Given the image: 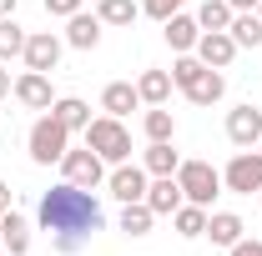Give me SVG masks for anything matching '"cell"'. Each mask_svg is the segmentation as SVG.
Instances as JSON below:
<instances>
[{"label":"cell","mask_w":262,"mask_h":256,"mask_svg":"<svg viewBox=\"0 0 262 256\" xmlns=\"http://www.w3.org/2000/svg\"><path fill=\"white\" fill-rule=\"evenodd\" d=\"M35 216H40V226L51 231V246H56L61 256H76L81 246H91L96 231H106L101 201L86 191V186H71V181H61V186H51V191L40 196Z\"/></svg>","instance_id":"6da1fadb"},{"label":"cell","mask_w":262,"mask_h":256,"mask_svg":"<svg viewBox=\"0 0 262 256\" xmlns=\"http://www.w3.org/2000/svg\"><path fill=\"white\" fill-rule=\"evenodd\" d=\"M171 86L192 100V106H217V100L227 96V75L212 70V65H202L196 56H182V61L171 65Z\"/></svg>","instance_id":"7a4b0ae2"},{"label":"cell","mask_w":262,"mask_h":256,"mask_svg":"<svg viewBox=\"0 0 262 256\" xmlns=\"http://www.w3.org/2000/svg\"><path fill=\"white\" fill-rule=\"evenodd\" d=\"M86 146H91L106 166H121V161H131V131L121 126L116 116H96V121L86 126Z\"/></svg>","instance_id":"3957f363"},{"label":"cell","mask_w":262,"mask_h":256,"mask_svg":"<svg viewBox=\"0 0 262 256\" xmlns=\"http://www.w3.org/2000/svg\"><path fill=\"white\" fill-rule=\"evenodd\" d=\"M26 146H31V161H35V166H56V161L71 151V131H66L61 121H56V116L46 111V116H40V121L31 126Z\"/></svg>","instance_id":"277c9868"},{"label":"cell","mask_w":262,"mask_h":256,"mask_svg":"<svg viewBox=\"0 0 262 256\" xmlns=\"http://www.w3.org/2000/svg\"><path fill=\"white\" fill-rule=\"evenodd\" d=\"M177 186H182V196H187L192 206H212V201L222 196V171L207 166V161H182V166H177Z\"/></svg>","instance_id":"5b68a950"},{"label":"cell","mask_w":262,"mask_h":256,"mask_svg":"<svg viewBox=\"0 0 262 256\" xmlns=\"http://www.w3.org/2000/svg\"><path fill=\"white\" fill-rule=\"evenodd\" d=\"M61 176L71 186H86V191H96L101 181H106V161L91 151V146H81V151H66L61 156Z\"/></svg>","instance_id":"8992f818"},{"label":"cell","mask_w":262,"mask_h":256,"mask_svg":"<svg viewBox=\"0 0 262 256\" xmlns=\"http://www.w3.org/2000/svg\"><path fill=\"white\" fill-rule=\"evenodd\" d=\"M222 186L237 196H252L262 191V151H237L227 161V171H222Z\"/></svg>","instance_id":"52a82bcc"},{"label":"cell","mask_w":262,"mask_h":256,"mask_svg":"<svg viewBox=\"0 0 262 256\" xmlns=\"http://www.w3.org/2000/svg\"><path fill=\"white\" fill-rule=\"evenodd\" d=\"M146 166H131V161H121V166H111V176H106V191L116 196L121 206H131V201H146Z\"/></svg>","instance_id":"ba28073f"},{"label":"cell","mask_w":262,"mask_h":256,"mask_svg":"<svg viewBox=\"0 0 262 256\" xmlns=\"http://www.w3.org/2000/svg\"><path fill=\"white\" fill-rule=\"evenodd\" d=\"M20 61H26V70H40V75H51V70L61 65V35H51V31L26 35V50H20Z\"/></svg>","instance_id":"9c48e42d"},{"label":"cell","mask_w":262,"mask_h":256,"mask_svg":"<svg viewBox=\"0 0 262 256\" xmlns=\"http://www.w3.org/2000/svg\"><path fill=\"white\" fill-rule=\"evenodd\" d=\"M227 141L232 146H242V151H252L262 141V111L247 100V106H237V111H227Z\"/></svg>","instance_id":"30bf717a"},{"label":"cell","mask_w":262,"mask_h":256,"mask_svg":"<svg viewBox=\"0 0 262 256\" xmlns=\"http://www.w3.org/2000/svg\"><path fill=\"white\" fill-rule=\"evenodd\" d=\"M10 96L20 100L26 111H51V106H56L51 75H40V70H26V75H15V91H10Z\"/></svg>","instance_id":"8fae6325"},{"label":"cell","mask_w":262,"mask_h":256,"mask_svg":"<svg viewBox=\"0 0 262 256\" xmlns=\"http://www.w3.org/2000/svg\"><path fill=\"white\" fill-rule=\"evenodd\" d=\"M202 65H212V70H227L232 56H237V40H232L227 31H202V40H196V50H192Z\"/></svg>","instance_id":"7c38bea8"},{"label":"cell","mask_w":262,"mask_h":256,"mask_svg":"<svg viewBox=\"0 0 262 256\" xmlns=\"http://www.w3.org/2000/svg\"><path fill=\"white\" fill-rule=\"evenodd\" d=\"M162 35H166V45L177 50V56H192L196 50V40H202V25H196V15H166L162 20Z\"/></svg>","instance_id":"4fadbf2b"},{"label":"cell","mask_w":262,"mask_h":256,"mask_svg":"<svg viewBox=\"0 0 262 256\" xmlns=\"http://www.w3.org/2000/svg\"><path fill=\"white\" fill-rule=\"evenodd\" d=\"M66 45H76V50H96V45H101V15L76 10V15L66 20Z\"/></svg>","instance_id":"5bb4252c"},{"label":"cell","mask_w":262,"mask_h":256,"mask_svg":"<svg viewBox=\"0 0 262 256\" xmlns=\"http://www.w3.org/2000/svg\"><path fill=\"white\" fill-rule=\"evenodd\" d=\"M182 201H187V196H182V186H177V176H151V186H146V206H151L157 216H171Z\"/></svg>","instance_id":"9a60e30c"},{"label":"cell","mask_w":262,"mask_h":256,"mask_svg":"<svg viewBox=\"0 0 262 256\" xmlns=\"http://www.w3.org/2000/svg\"><path fill=\"white\" fill-rule=\"evenodd\" d=\"M207 236H212V246H237L247 236V226H242L237 211H212L207 216Z\"/></svg>","instance_id":"2e32d148"},{"label":"cell","mask_w":262,"mask_h":256,"mask_svg":"<svg viewBox=\"0 0 262 256\" xmlns=\"http://www.w3.org/2000/svg\"><path fill=\"white\" fill-rule=\"evenodd\" d=\"M136 106H141V96H136V86H131V81H111V86L101 91V111H106V116H116V121L131 116Z\"/></svg>","instance_id":"e0dca14e"},{"label":"cell","mask_w":262,"mask_h":256,"mask_svg":"<svg viewBox=\"0 0 262 256\" xmlns=\"http://www.w3.org/2000/svg\"><path fill=\"white\" fill-rule=\"evenodd\" d=\"M0 241H5L10 256H26L31 251V221H26L20 211H5V216H0Z\"/></svg>","instance_id":"ac0fdd59"},{"label":"cell","mask_w":262,"mask_h":256,"mask_svg":"<svg viewBox=\"0 0 262 256\" xmlns=\"http://www.w3.org/2000/svg\"><path fill=\"white\" fill-rule=\"evenodd\" d=\"M136 96H141V106H166L171 100V70H141Z\"/></svg>","instance_id":"d6986e66"},{"label":"cell","mask_w":262,"mask_h":256,"mask_svg":"<svg viewBox=\"0 0 262 256\" xmlns=\"http://www.w3.org/2000/svg\"><path fill=\"white\" fill-rule=\"evenodd\" d=\"M207 206H192V201H182L177 211H171V221H177V236L182 241H196V236H207Z\"/></svg>","instance_id":"ffe728a7"},{"label":"cell","mask_w":262,"mask_h":256,"mask_svg":"<svg viewBox=\"0 0 262 256\" xmlns=\"http://www.w3.org/2000/svg\"><path fill=\"white\" fill-rule=\"evenodd\" d=\"M51 116H56L66 131H86L91 126V106H86L81 96H61L56 106H51Z\"/></svg>","instance_id":"44dd1931"},{"label":"cell","mask_w":262,"mask_h":256,"mask_svg":"<svg viewBox=\"0 0 262 256\" xmlns=\"http://www.w3.org/2000/svg\"><path fill=\"white\" fill-rule=\"evenodd\" d=\"M182 156L171 151V141H151L146 146V176H177Z\"/></svg>","instance_id":"7402d4cb"},{"label":"cell","mask_w":262,"mask_h":256,"mask_svg":"<svg viewBox=\"0 0 262 256\" xmlns=\"http://www.w3.org/2000/svg\"><path fill=\"white\" fill-rule=\"evenodd\" d=\"M227 35L237 40V50H242V45H262V20L252 15V10H237L232 25H227Z\"/></svg>","instance_id":"603a6c76"},{"label":"cell","mask_w":262,"mask_h":256,"mask_svg":"<svg viewBox=\"0 0 262 256\" xmlns=\"http://www.w3.org/2000/svg\"><path fill=\"white\" fill-rule=\"evenodd\" d=\"M141 131H146V141H171V136H177V116H171L166 106H151V111L141 116Z\"/></svg>","instance_id":"cb8c5ba5"},{"label":"cell","mask_w":262,"mask_h":256,"mask_svg":"<svg viewBox=\"0 0 262 256\" xmlns=\"http://www.w3.org/2000/svg\"><path fill=\"white\" fill-rule=\"evenodd\" d=\"M151 221H157V211H151L146 201L121 206V231H126V236H146V231H151Z\"/></svg>","instance_id":"d4e9b609"},{"label":"cell","mask_w":262,"mask_h":256,"mask_svg":"<svg viewBox=\"0 0 262 256\" xmlns=\"http://www.w3.org/2000/svg\"><path fill=\"white\" fill-rule=\"evenodd\" d=\"M232 15H237V10H232L227 0H202V10H196V25H202V31H227Z\"/></svg>","instance_id":"484cf974"},{"label":"cell","mask_w":262,"mask_h":256,"mask_svg":"<svg viewBox=\"0 0 262 256\" xmlns=\"http://www.w3.org/2000/svg\"><path fill=\"white\" fill-rule=\"evenodd\" d=\"M96 15H101V25H131V20L141 15V5H136V0H101Z\"/></svg>","instance_id":"4316f807"},{"label":"cell","mask_w":262,"mask_h":256,"mask_svg":"<svg viewBox=\"0 0 262 256\" xmlns=\"http://www.w3.org/2000/svg\"><path fill=\"white\" fill-rule=\"evenodd\" d=\"M26 50V25H15V15L0 20V61H15Z\"/></svg>","instance_id":"83f0119b"},{"label":"cell","mask_w":262,"mask_h":256,"mask_svg":"<svg viewBox=\"0 0 262 256\" xmlns=\"http://www.w3.org/2000/svg\"><path fill=\"white\" fill-rule=\"evenodd\" d=\"M187 0H141V15H151V20H166V15H177Z\"/></svg>","instance_id":"f1b7e54d"},{"label":"cell","mask_w":262,"mask_h":256,"mask_svg":"<svg viewBox=\"0 0 262 256\" xmlns=\"http://www.w3.org/2000/svg\"><path fill=\"white\" fill-rule=\"evenodd\" d=\"M81 10V0H46V15H61V20H71Z\"/></svg>","instance_id":"f546056e"},{"label":"cell","mask_w":262,"mask_h":256,"mask_svg":"<svg viewBox=\"0 0 262 256\" xmlns=\"http://www.w3.org/2000/svg\"><path fill=\"white\" fill-rule=\"evenodd\" d=\"M227 256H262V241L257 236H242L237 246H227Z\"/></svg>","instance_id":"4dcf8cb0"},{"label":"cell","mask_w":262,"mask_h":256,"mask_svg":"<svg viewBox=\"0 0 262 256\" xmlns=\"http://www.w3.org/2000/svg\"><path fill=\"white\" fill-rule=\"evenodd\" d=\"M15 91V81H10V70H5V61H0V96H10Z\"/></svg>","instance_id":"1f68e13d"},{"label":"cell","mask_w":262,"mask_h":256,"mask_svg":"<svg viewBox=\"0 0 262 256\" xmlns=\"http://www.w3.org/2000/svg\"><path fill=\"white\" fill-rule=\"evenodd\" d=\"M5 211H10V186L0 181V216H5Z\"/></svg>","instance_id":"d6a6232c"},{"label":"cell","mask_w":262,"mask_h":256,"mask_svg":"<svg viewBox=\"0 0 262 256\" xmlns=\"http://www.w3.org/2000/svg\"><path fill=\"white\" fill-rule=\"evenodd\" d=\"M5 15H15V0H0V20H5Z\"/></svg>","instance_id":"836d02e7"},{"label":"cell","mask_w":262,"mask_h":256,"mask_svg":"<svg viewBox=\"0 0 262 256\" xmlns=\"http://www.w3.org/2000/svg\"><path fill=\"white\" fill-rule=\"evenodd\" d=\"M232 10H252V5H257V0H227Z\"/></svg>","instance_id":"e575fe53"},{"label":"cell","mask_w":262,"mask_h":256,"mask_svg":"<svg viewBox=\"0 0 262 256\" xmlns=\"http://www.w3.org/2000/svg\"><path fill=\"white\" fill-rule=\"evenodd\" d=\"M257 20H262V0H257Z\"/></svg>","instance_id":"d590c367"},{"label":"cell","mask_w":262,"mask_h":256,"mask_svg":"<svg viewBox=\"0 0 262 256\" xmlns=\"http://www.w3.org/2000/svg\"><path fill=\"white\" fill-rule=\"evenodd\" d=\"M0 251H5V241H0Z\"/></svg>","instance_id":"8d00e7d4"},{"label":"cell","mask_w":262,"mask_h":256,"mask_svg":"<svg viewBox=\"0 0 262 256\" xmlns=\"http://www.w3.org/2000/svg\"><path fill=\"white\" fill-rule=\"evenodd\" d=\"M257 196H262V191H257Z\"/></svg>","instance_id":"74e56055"}]
</instances>
